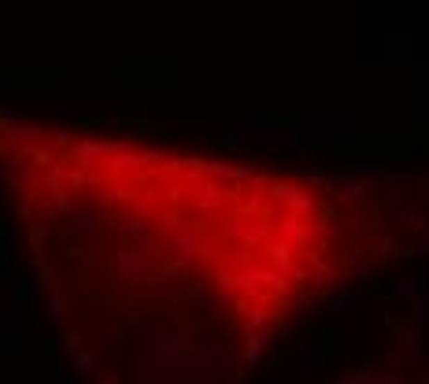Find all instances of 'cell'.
<instances>
[]
</instances>
